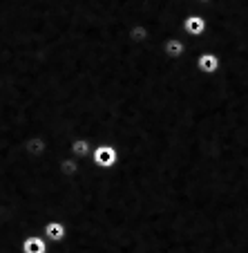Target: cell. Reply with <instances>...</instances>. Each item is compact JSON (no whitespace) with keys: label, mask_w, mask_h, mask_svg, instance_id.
Returning a JSON list of instances; mask_svg holds the SVG:
<instances>
[{"label":"cell","mask_w":248,"mask_h":253,"mask_svg":"<svg viewBox=\"0 0 248 253\" xmlns=\"http://www.w3.org/2000/svg\"><path fill=\"white\" fill-rule=\"evenodd\" d=\"M90 164L94 168H99V170H112L119 164V148L114 143H94Z\"/></svg>","instance_id":"cell-1"},{"label":"cell","mask_w":248,"mask_h":253,"mask_svg":"<svg viewBox=\"0 0 248 253\" xmlns=\"http://www.w3.org/2000/svg\"><path fill=\"white\" fill-rule=\"evenodd\" d=\"M208 32V18L204 14H186L181 20V39H199Z\"/></svg>","instance_id":"cell-2"},{"label":"cell","mask_w":248,"mask_h":253,"mask_svg":"<svg viewBox=\"0 0 248 253\" xmlns=\"http://www.w3.org/2000/svg\"><path fill=\"white\" fill-rule=\"evenodd\" d=\"M20 148H23V155L27 159H45L49 155V141L40 134H29L23 139Z\"/></svg>","instance_id":"cell-3"},{"label":"cell","mask_w":248,"mask_h":253,"mask_svg":"<svg viewBox=\"0 0 248 253\" xmlns=\"http://www.w3.org/2000/svg\"><path fill=\"white\" fill-rule=\"evenodd\" d=\"M40 235L47 240L49 244H61L67 238V224L63 220H47L40 226Z\"/></svg>","instance_id":"cell-4"},{"label":"cell","mask_w":248,"mask_h":253,"mask_svg":"<svg viewBox=\"0 0 248 253\" xmlns=\"http://www.w3.org/2000/svg\"><path fill=\"white\" fill-rule=\"evenodd\" d=\"M197 70L204 74V77H213L221 70V56L215 52H199L197 54Z\"/></svg>","instance_id":"cell-5"},{"label":"cell","mask_w":248,"mask_h":253,"mask_svg":"<svg viewBox=\"0 0 248 253\" xmlns=\"http://www.w3.org/2000/svg\"><path fill=\"white\" fill-rule=\"evenodd\" d=\"M161 54L168 61H179L186 54V41L181 36H166L161 43Z\"/></svg>","instance_id":"cell-6"},{"label":"cell","mask_w":248,"mask_h":253,"mask_svg":"<svg viewBox=\"0 0 248 253\" xmlns=\"http://www.w3.org/2000/svg\"><path fill=\"white\" fill-rule=\"evenodd\" d=\"M92 148H94V141L87 137H72L67 143V155H72L74 159L83 162V159H90Z\"/></svg>","instance_id":"cell-7"},{"label":"cell","mask_w":248,"mask_h":253,"mask_svg":"<svg viewBox=\"0 0 248 253\" xmlns=\"http://www.w3.org/2000/svg\"><path fill=\"white\" fill-rule=\"evenodd\" d=\"M20 253H49V242L40 233H29L20 240Z\"/></svg>","instance_id":"cell-8"},{"label":"cell","mask_w":248,"mask_h":253,"mask_svg":"<svg viewBox=\"0 0 248 253\" xmlns=\"http://www.w3.org/2000/svg\"><path fill=\"white\" fill-rule=\"evenodd\" d=\"M56 172L61 177H65V179H72V177H76L81 172V162L74 159L72 155H63L56 162Z\"/></svg>","instance_id":"cell-9"},{"label":"cell","mask_w":248,"mask_h":253,"mask_svg":"<svg viewBox=\"0 0 248 253\" xmlns=\"http://www.w3.org/2000/svg\"><path fill=\"white\" fill-rule=\"evenodd\" d=\"M125 36H128V41L132 45H143L145 41L150 39V29H148V25H143V23H132L125 29Z\"/></svg>","instance_id":"cell-10"},{"label":"cell","mask_w":248,"mask_h":253,"mask_svg":"<svg viewBox=\"0 0 248 253\" xmlns=\"http://www.w3.org/2000/svg\"><path fill=\"white\" fill-rule=\"evenodd\" d=\"M195 2L201 7V14H204V9H206V7H210V5H213V0H195Z\"/></svg>","instance_id":"cell-11"}]
</instances>
